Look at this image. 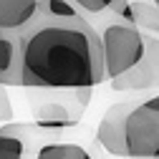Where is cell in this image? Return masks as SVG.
<instances>
[{
  "mask_svg": "<svg viewBox=\"0 0 159 159\" xmlns=\"http://www.w3.org/2000/svg\"><path fill=\"white\" fill-rule=\"evenodd\" d=\"M10 119H13V104L8 98L5 86L0 84V121H10Z\"/></svg>",
  "mask_w": 159,
  "mask_h": 159,
  "instance_id": "obj_13",
  "label": "cell"
},
{
  "mask_svg": "<svg viewBox=\"0 0 159 159\" xmlns=\"http://www.w3.org/2000/svg\"><path fill=\"white\" fill-rule=\"evenodd\" d=\"M134 25L142 33L147 30L149 35H159V8L152 3L136 0L134 3Z\"/></svg>",
  "mask_w": 159,
  "mask_h": 159,
  "instance_id": "obj_10",
  "label": "cell"
},
{
  "mask_svg": "<svg viewBox=\"0 0 159 159\" xmlns=\"http://www.w3.org/2000/svg\"><path fill=\"white\" fill-rule=\"evenodd\" d=\"M78 8L71 0H41V18H53V20H71L78 18Z\"/></svg>",
  "mask_w": 159,
  "mask_h": 159,
  "instance_id": "obj_11",
  "label": "cell"
},
{
  "mask_svg": "<svg viewBox=\"0 0 159 159\" xmlns=\"http://www.w3.org/2000/svg\"><path fill=\"white\" fill-rule=\"evenodd\" d=\"M109 154L129 159H159V96L111 106L96 129Z\"/></svg>",
  "mask_w": 159,
  "mask_h": 159,
  "instance_id": "obj_2",
  "label": "cell"
},
{
  "mask_svg": "<svg viewBox=\"0 0 159 159\" xmlns=\"http://www.w3.org/2000/svg\"><path fill=\"white\" fill-rule=\"evenodd\" d=\"M46 136L51 131L41 124H5L0 129V159H33Z\"/></svg>",
  "mask_w": 159,
  "mask_h": 159,
  "instance_id": "obj_6",
  "label": "cell"
},
{
  "mask_svg": "<svg viewBox=\"0 0 159 159\" xmlns=\"http://www.w3.org/2000/svg\"><path fill=\"white\" fill-rule=\"evenodd\" d=\"M101 48H104V63H106V78H121L131 68L142 63L147 53L144 33L136 25L126 23H109L101 30Z\"/></svg>",
  "mask_w": 159,
  "mask_h": 159,
  "instance_id": "obj_4",
  "label": "cell"
},
{
  "mask_svg": "<svg viewBox=\"0 0 159 159\" xmlns=\"http://www.w3.org/2000/svg\"><path fill=\"white\" fill-rule=\"evenodd\" d=\"M157 8H159V5H157Z\"/></svg>",
  "mask_w": 159,
  "mask_h": 159,
  "instance_id": "obj_15",
  "label": "cell"
},
{
  "mask_svg": "<svg viewBox=\"0 0 159 159\" xmlns=\"http://www.w3.org/2000/svg\"><path fill=\"white\" fill-rule=\"evenodd\" d=\"M71 3L84 10V13H91V15H101L106 10H111V5L116 3V0H71Z\"/></svg>",
  "mask_w": 159,
  "mask_h": 159,
  "instance_id": "obj_12",
  "label": "cell"
},
{
  "mask_svg": "<svg viewBox=\"0 0 159 159\" xmlns=\"http://www.w3.org/2000/svg\"><path fill=\"white\" fill-rule=\"evenodd\" d=\"M41 18V0H0V30L25 33Z\"/></svg>",
  "mask_w": 159,
  "mask_h": 159,
  "instance_id": "obj_8",
  "label": "cell"
},
{
  "mask_svg": "<svg viewBox=\"0 0 159 159\" xmlns=\"http://www.w3.org/2000/svg\"><path fill=\"white\" fill-rule=\"evenodd\" d=\"M144 46L147 53L142 58V63L124 73L121 78H114L111 89L114 91H152L159 89V35L144 33Z\"/></svg>",
  "mask_w": 159,
  "mask_h": 159,
  "instance_id": "obj_5",
  "label": "cell"
},
{
  "mask_svg": "<svg viewBox=\"0 0 159 159\" xmlns=\"http://www.w3.org/2000/svg\"><path fill=\"white\" fill-rule=\"evenodd\" d=\"M106 78L101 33L86 18H38L23 33V86L81 91Z\"/></svg>",
  "mask_w": 159,
  "mask_h": 159,
  "instance_id": "obj_1",
  "label": "cell"
},
{
  "mask_svg": "<svg viewBox=\"0 0 159 159\" xmlns=\"http://www.w3.org/2000/svg\"><path fill=\"white\" fill-rule=\"evenodd\" d=\"M0 84L23 86V35L0 30Z\"/></svg>",
  "mask_w": 159,
  "mask_h": 159,
  "instance_id": "obj_7",
  "label": "cell"
},
{
  "mask_svg": "<svg viewBox=\"0 0 159 159\" xmlns=\"http://www.w3.org/2000/svg\"><path fill=\"white\" fill-rule=\"evenodd\" d=\"M58 136V134H51ZM46 136L41 144H38L33 159H93L89 154V149H84L81 144H71V142H58V139Z\"/></svg>",
  "mask_w": 159,
  "mask_h": 159,
  "instance_id": "obj_9",
  "label": "cell"
},
{
  "mask_svg": "<svg viewBox=\"0 0 159 159\" xmlns=\"http://www.w3.org/2000/svg\"><path fill=\"white\" fill-rule=\"evenodd\" d=\"M157 5H159V0H157Z\"/></svg>",
  "mask_w": 159,
  "mask_h": 159,
  "instance_id": "obj_14",
  "label": "cell"
},
{
  "mask_svg": "<svg viewBox=\"0 0 159 159\" xmlns=\"http://www.w3.org/2000/svg\"><path fill=\"white\" fill-rule=\"evenodd\" d=\"M28 106L35 116V124H41L46 131L58 134L66 126L76 124L81 111L86 109L91 91H56V89H28Z\"/></svg>",
  "mask_w": 159,
  "mask_h": 159,
  "instance_id": "obj_3",
  "label": "cell"
}]
</instances>
